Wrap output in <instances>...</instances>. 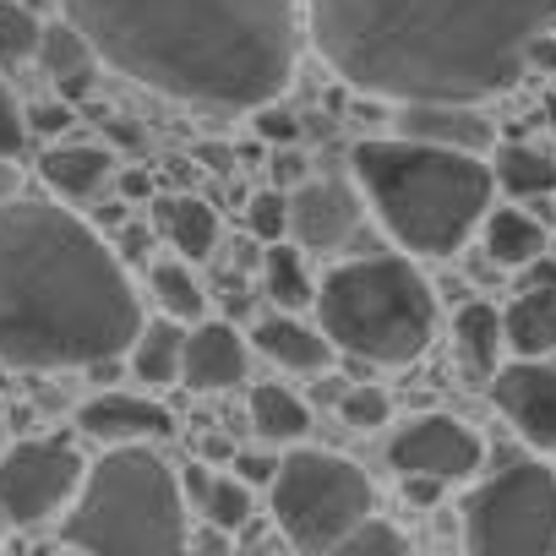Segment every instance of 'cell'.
I'll list each match as a JSON object with an SVG mask.
<instances>
[{
	"instance_id": "6da1fadb",
	"label": "cell",
	"mask_w": 556,
	"mask_h": 556,
	"mask_svg": "<svg viewBox=\"0 0 556 556\" xmlns=\"http://www.w3.org/2000/svg\"><path fill=\"white\" fill-rule=\"evenodd\" d=\"M556 0H306L323 61L393 104H480L529 72Z\"/></svg>"
},
{
	"instance_id": "7a4b0ae2",
	"label": "cell",
	"mask_w": 556,
	"mask_h": 556,
	"mask_svg": "<svg viewBox=\"0 0 556 556\" xmlns=\"http://www.w3.org/2000/svg\"><path fill=\"white\" fill-rule=\"evenodd\" d=\"M66 17L104 66L197 110L278 99L306 34L301 0H66Z\"/></svg>"
},
{
	"instance_id": "3957f363",
	"label": "cell",
	"mask_w": 556,
	"mask_h": 556,
	"mask_svg": "<svg viewBox=\"0 0 556 556\" xmlns=\"http://www.w3.org/2000/svg\"><path fill=\"white\" fill-rule=\"evenodd\" d=\"M142 333L121 256L61 202H0V361L28 371L110 366Z\"/></svg>"
},
{
	"instance_id": "277c9868",
	"label": "cell",
	"mask_w": 556,
	"mask_h": 556,
	"mask_svg": "<svg viewBox=\"0 0 556 556\" xmlns=\"http://www.w3.org/2000/svg\"><path fill=\"white\" fill-rule=\"evenodd\" d=\"M350 159L366 207L415 256H453L496 197V175L480 153L420 142L404 131L371 137Z\"/></svg>"
},
{
	"instance_id": "5b68a950",
	"label": "cell",
	"mask_w": 556,
	"mask_h": 556,
	"mask_svg": "<svg viewBox=\"0 0 556 556\" xmlns=\"http://www.w3.org/2000/svg\"><path fill=\"white\" fill-rule=\"evenodd\" d=\"M328 339L371 366H409L437 333V295L409 256H355L317 285Z\"/></svg>"
},
{
	"instance_id": "8992f818",
	"label": "cell",
	"mask_w": 556,
	"mask_h": 556,
	"mask_svg": "<svg viewBox=\"0 0 556 556\" xmlns=\"http://www.w3.org/2000/svg\"><path fill=\"white\" fill-rule=\"evenodd\" d=\"M61 540L77 551H180L186 485L148 442H115L88 469Z\"/></svg>"
},
{
	"instance_id": "52a82bcc",
	"label": "cell",
	"mask_w": 556,
	"mask_h": 556,
	"mask_svg": "<svg viewBox=\"0 0 556 556\" xmlns=\"http://www.w3.org/2000/svg\"><path fill=\"white\" fill-rule=\"evenodd\" d=\"M267 491H273L278 529L301 551H339V540L361 518H371L366 469L323 447H295L290 458H278V475Z\"/></svg>"
},
{
	"instance_id": "ba28073f",
	"label": "cell",
	"mask_w": 556,
	"mask_h": 556,
	"mask_svg": "<svg viewBox=\"0 0 556 556\" xmlns=\"http://www.w3.org/2000/svg\"><path fill=\"white\" fill-rule=\"evenodd\" d=\"M464 540L475 551H556V469L518 458L464 502Z\"/></svg>"
},
{
	"instance_id": "9c48e42d",
	"label": "cell",
	"mask_w": 556,
	"mask_h": 556,
	"mask_svg": "<svg viewBox=\"0 0 556 556\" xmlns=\"http://www.w3.org/2000/svg\"><path fill=\"white\" fill-rule=\"evenodd\" d=\"M83 480L88 469L72 442H55V437L17 442L0 453V513H7V523H23V529L45 523L77 502Z\"/></svg>"
},
{
	"instance_id": "30bf717a",
	"label": "cell",
	"mask_w": 556,
	"mask_h": 556,
	"mask_svg": "<svg viewBox=\"0 0 556 556\" xmlns=\"http://www.w3.org/2000/svg\"><path fill=\"white\" fill-rule=\"evenodd\" d=\"M480 458H485V442L458 415H415L388 437V464L399 475H437L458 485V480H475Z\"/></svg>"
},
{
	"instance_id": "8fae6325",
	"label": "cell",
	"mask_w": 556,
	"mask_h": 556,
	"mask_svg": "<svg viewBox=\"0 0 556 556\" xmlns=\"http://www.w3.org/2000/svg\"><path fill=\"white\" fill-rule=\"evenodd\" d=\"M491 399L496 409L518 426L523 442H534L540 453H556V361L534 355V361H513L491 377Z\"/></svg>"
},
{
	"instance_id": "7c38bea8",
	"label": "cell",
	"mask_w": 556,
	"mask_h": 556,
	"mask_svg": "<svg viewBox=\"0 0 556 556\" xmlns=\"http://www.w3.org/2000/svg\"><path fill=\"white\" fill-rule=\"evenodd\" d=\"M290 229L312 251H333L361 229V202L344 180H301L290 191Z\"/></svg>"
},
{
	"instance_id": "4fadbf2b",
	"label": "cell",
	"mask_w": 556,
	"mask_h": 556,
	"mask_svg": "<svg viewBox=\"0 0 556 556\" xmlns=\"http://www.w3.org/2000/svg\"><path fill=\"white\" fill-rule=\"evenodd\" d=\"M245 339L229 323H197L186 333V361H180V382L191 393H224L235 382H245Z\"/></svg>"
},
{
	"instance_id": "5bb4252c",
	"label": "cell",
	"mask_w": 556,
	"mask_h": 556,
	"mask_svg": "<svg viewBox=\"0 0 556 556\" xmlns=\"http://www.w3.org/2000/svg\"><path fill=\"white\" fill-rule=\"evenodd\" d=\"M77 426L115 447V442H159V437H169L175 415L164 404L142 399V393H99V399H88L77 409Z\"/></svg>"
},
{
	"instance_id": "9a60e30c",
	"label": "cell",
	"mask_w": 556,
	"mask_h": 556,
	"mask_svg": "<svg viewBox=\"0 0 556 556\" xmlns=\"http://www.w3.org/2000/svg\"><path fill=\"white\" fill-rule=\"evenodd\" d=\"M399 131L420 137V142H442V148H464V153H491L496 148V126L458 99H426V104H399Z\"/></svg>"
},
{
	"instance_id": "2e32d148",
	"label": "cell",
	"mask_w": 556,
	"mask_h": 556,
	"mask_svg": "<svg viewBox=\"0 0 556 556\" xmlns=\"http://www.w3.org/2000/svg\"><path fill=\"white\" fill-rule=\"evenodd\" d=\"M251 344L273 361V366H285V371H328L333 366V339L328 328L317 323H301V317H262L251 328Z\"/></svg>"
},
{
	"instance_id": "e0dca14e",
	"label": "cell",
	"mask_w": 556,
	"mask_h": 556,
	"mask_svg": "<svg viewBox=\"0 0 556 556\" xmlns=\"http://www.w3.org/2000/svg\"><path fill=\"white\" fill-rule=\"evenodd\" d=\"M502 350H507V328H502V312L491 301H464L458 317H453V355H458V371L469 382H485L502 371Z\"/></svg>"
},
{
	"instance_id": "ac0fdd59",
	"label": "cell",
	"mask_w": 556,
	"mask_h": 556,
	"mask_svg": "<svg viewBox=\"0 0 556 556\" xmlns=\"http://www.w3.org/2000/svg\"><path fill=\"white\" fill-rule=\"evenodd\" d=\"M39 61H45V72L55 77L61 99H88V93H93V66H99V50H93V39H88V34L72 23V17L45 28Z\"/></svg>"
},
{
	"instance_id": "d6986e66",
	"label": "cell",
	"mask_w": 556,
	"mask_h": 556,
	"mask_svg": "<svg viewBox=\"0 0 556 556\" xmlns=\"http://www.w3.org/2000/svg\"><path fill=\"white\" fill-rule=\"evenodd\" d=\"M110 169H115V159H110V148H99V142H55V148L39 159L45 186H50L55 197H66V202L93 197V191L110 180Z\"/></svg>"
},
{
	"instance_id": "ffe728a7",
	"label": "cell",
	"mask_w": 556,
	"mask_h": 556,
	"mask_svg": "<svg viewBox=\"0 0 556 556\" xmlns=\"http://www.w3.org/2000/svg\"><path fill=\"white\" fill-rule=\"evenodd\" d=\"M502 328H507V350L534 361V355H551L556 350V285H529L507 312H502Z\"/></svg>"
},
{
	"instance_id": "44dd1931",
	"label": "cell",
	"mask_w": 556,
	"mask_h": 556,
	"mask_svg": "<svg viewBox=\"0 0 556 556\" xmlns=\"http://www.w3.org/2000/svg\"><path fill=\"white\" fill-rule=\"evenodd\" d=\"M485 256L496 267H529L545 256V224L523 207H491L485 213Z\"/></svg>"
},
{
	"instance_id": "7402d4cb",
	"label": "cell",
	"mask_w": 556,
	"mask_h": 556,
	"mask_svg": "<svg viewBox=\"0 0 556 556\" xmlns=\"http://www.w3.org/2000/svg\"><path fill=\"white\" fill-rule=\"evenodd\" d=\"M159 235H164L186 262H202V256H213V245H218V213H213L202 197H164V202H159Z\"/></svg>"
},
{
	"instance_id": "603a6c76",
	"label": "cell",
	"mask_w": 556,
	"mask_h": 556,
	"mask_svg": "<svg viewBox=\"0 0 556 556\" xmlns=\"http://www.w3.org/2000/svg\"><path fill=\"white\" fill-rule=\"evenodd\" d=\"M491 175L513 197H556V153H545V148L507 142V148H496Z\"/></svg>"
},
{
	"instance_id": "cb8c5ba5",
	"label": "cell",
	"mask_w": 556,
	"mask_h": 556,
	"mask_svg": "<svg viewBox=\"0 0 556 556\" xmlns=\"http://www.w3.org/2000/svg\"><path fill=\"white\" fill-rule=\"evenodd\" d=\"M251 426L262 442H301L312 431V409L290 393V388H278V382H262L251 388Z\"/></svg>"
},
{
	"instance_id": "d4e9b609",
	"label": "cell",
	"mask_w": 556,
	"mask_h": 556,
	"mask_svg": "<svg viewBox=\"0 0 556 556\" xmlns=\"http://www.w3.org/2000/svg\"><path fill=\"white\" fill-rule=\"evenodd\" d=\"M180 361H186V333L175 328V317L142 323V333L131 344V371L142 382L164 388V382H180Z\"/></svg>"
},
{
	"instance_id": "484cf974",
	"label": "cell",
	"mask_w": 556,
	"mask_h": 556,
	"mask_svg": "<svg viewBox=\"0 0 556 556\" xmlns=\"http://www.w3.org/2000/svg\"><path fill=\"white\" fill-rule=\"evenodd\" d=\"M262 278H267V295L285 306V312H301V306H317V285L301 262L295 245L285 240H267V256H262Z\"/></svg>"
},
{
	"instance_id": "4316f807",
	"label": "cell",
	"mask_w": 556,
	"mask_h": 556,
	"mask_svg": "<svg viewBox=\"0 0 556 556\" xmlns=\"http://www.w3.org/2000/svg\"><path fill=\"white\" fill-rule=\"evenodd\" d=\"M153 295H159V306H164V317H175V323H202V285L191 278V267L186 262H159L153 267Z\"/></svg>"
},
{
	"instance_id": "83f0119b",
	"label": "cell",
	"mask_w": 556,
	"mask_h": 556,
	"mask_svg": "<svg viewBox=\"0 0 556 556\" xmlns=\"http://www.w3.org/2000/svg\"><path fill=\"white\" fill-rule=\"evenodd\" d=\"M45 45V23L23 7V0H0V66H23Z\"/></svg>"
},
{
	"instance_id": "f1b7e54d",
	"label": "cell",
	"mask_w": 556,
	"mask_h": 556,
	"mask_svg": "<svg viewBox=\"0 0 556 556\" xmlns=\"http://www.w3.org/2000/svg\"><path fill=\"white\" fill-rule=\"evenodd\" d=\"M202 513L213 518V529H240L251 518V480L240 475H218L202 485Z\"/></svg>"
},
{
	"instance_id": "f546056e",
	"label": "cell",
	"mask_w": 556,
	"mask_h": 556,
	"mask_svg": "<svg viewBox=\"0 0 556 556\" xmlns=\"http://www.w3.org/2000/svg\"><path fill=\"white\" fill-rule=\"evenodd\" d=\"M245 229H251L256 240H285V235H290V197L278 191V186L256 191L251 207H245Z\"/></svg>"
},
{
	"instance_id": "4dcf8cb0",
	"label": "cell",
	"mask_w": 556,
	"mask_h": 556,
	"mask_svg": "<svg viewBox=\"0 0 556 556\" xmlns=\"http://www.w3.org/2000/svg\"><path fill=\"white\" fill-rule=\"evenodd\" d=\"M339 409H344V426H355V431L388 426V393L382 388H350Z\"/></svg>"
},
{
	"instance_id": "1f68e13d",
	"label": "cell",
	"mask_w": 556,
	"mask_h": 556,
	"mask_svg": "<svg viewBox=\"0 0 556 556\" xmlns=\"http://www.w3.org/2000/svg\"><path fill=\"white\" fill-rule=\"evenodd\" d=\"M344 556H366V551H404V534L393 523H377V518H361L344 540H339Z\"/></svg>"
},
{
	"instance_id": "d6a6232c",
	"label": "cell",
	"mask_w": 556,
	"mask_h": 556,
	"mask_svg": "<svg viewBox=\"0 0 556 556\" xmlns=\"http://www.w3.org/2000/svg\"><path fill=\"white\" fill-rule=\"evenodd\" d=\"M251 126H256V137H262V142H273V148H290V142H301V115L278 110L273 99L251 110Z\"/></svg>"
},
{
	"instance_id": "836d02e7",
	"label": "cell",
	"mask_w": 556,
	"mask_h": 556,
	"mask_svg": "<svg viewBox=\"0 0 556 556\" xmlns=\"http://www.w3.org/2000/svg\"><path fill=\"white\" fill-rule=\"evenodd\" d=\"M23 148H28V115L17 110L12 88L0 83V159H17Z\"/></svg>"
},
{
	"instance_id": "e575fe53",
	"label": "cell",
	"mask_w": 556,
	"mask_h": 556,
	"mask_svg": "<svg viewBox=\"0 0 556 556\" xmlns=\"http://www.w3.org/2000/svg\"><path fill=\"white\" fill-rule=\"evenodd\" d=\"M66 126H72L66 99H61V104H34V110H28V131H39V137H61Z\"/></svg>"
},
{
	"instance_id": "d590c367",
	"label": "cell",
	"mask_w": 556,
	"mask_h": 556,
	"mask_svg": "<svg viewBox=\"0 0 556 556\" xmlns=\"http://www.w3.org/2000/svg\"><path fill=\"white\" fill-rule=\"evenodd\" d=\"M399 480H404V496L415 507H437L442 491H447V480H437V475H399Z\"/></svg>"
},
{
	"instance_id": "8d00e7d4",
	"label": "cell",
	"mask_w": 556,
	"mask_h": 556,
	"mask_svg": "<svg viewBox=\"0 0 556 556\" xmlns=\"http://www.w3.org/2000/svg\"><path fill=\"white\" fill-rule=\"evenodd\" d=\"M529 72H545V77H556V28L534 34V45H529Z\"/></svg>"
},
{
	"instance_id": "74e56055",
	"label": "cell",
	"mask_w": 556,
	"mask_h": 556,
	"mask_svg": "<svg viewBox=\"0 0 556 556\" xmlns=\"http://www.w3.org/2000/svg\"><path fill=\"white\" fill-rule=\"evenodd\" d=\"M235 475H240V480H256V485H273L278 458H251V453H235Z\"/></svg>"
},
{
	"instance_id": "f35d334b",
	"label": "cell",
	"mask_w": 556,
	"mask_h": 556,
	"mask_svg": "<svg viewBox=\"0 0 556 556\" xmlns=\"http://www.w3.org/2000/svg\"><path fill=\"white\" fill-rule=\"evenodd\" d=\"M121 191H126V197H148L153 186H148V175H142V169H126V180H121Z\"/></svg>"
},
{
	"instance_id": "ab89813d",
	"label": "cell",
	"mask_w": 556,
	"mask_h": 556,
	"mask_svg": "<svg viewBox=\"0 0 556 556\" xmlns=\"http://www.w3.org/2000/svg\"><path fill=\"white\" fill-rule=\"evenodd\" d=\"M545 115H551V121H556V99H551V104H545Z\"/></svg>"
},
{
	"instance_id": "60d3db41",
	"label": "cell",
	"mask_w": 556,
	"mask_h": 556,
	"mask_svg": "<svg viewBox=\"0 0 556 556\" xmlns=\"http://www.w3.org/2000/svg\"><path fill=\"white\" fill-rule=\"evenodd\" d=\"M551 224H556V202H551Z\"/></svg>"
},
{
	"instance_id": "b9f144b4",
	"label": "cell",
	"mask_w": 556,
	"mask_h": 556,
	"mask_svg": "<svg viewBox=\"0 0 556 556\" xmlns=\"http://www.w3.org/2000/svg\"><path fill=\"white\" fill-rule=\"evenodd\" d=\"M0 529H7V513H0Z\"/></svg>"
},
{
	"instance_id": "7bdbcfd3",
	"label": "cell",
	"mask_w": 556,
	"mask_h": 556,
	"mask_svg": "<svg viewBox=\"0 0 556 556\" xmlns=\"http://www.w3.org/2000/svg\"><path fill=\"white\" fill-rule=\"evenodd\" d=\"M551 28H556V17H551Z\"/></svg>"
}]
</instances>
